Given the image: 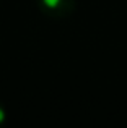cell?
I'll use <instances>...</instances> for the list:
<instances>
[{
	"label": "cell",
	"instance_id": "6da1fadb",
	"mask_svg": "<svg viewBox=\"0 0 127 128\" xmlns=\"http://www.w3.org/2000/svg\"><path fill=\"white\" fill-rule=\"evenodd\" d=\"M39 8L51 18H65L75 10V0H39Z\"/></svg>",
	"mask_w": 127,
	"mask_h": 128
},
{
	"label": "cell",
	"instance_id": "7a4b0ae2",
	"mask_svg": "<svg viewBox=\"0 0 127 128\" xmlns=\"http://www.w3.org/2000/svg\"><path fill=\"white\" fill-rule=\"evenodd\" d=\"M5 118H7V110H5V107H3L2 100H0V125L5 122Z\"/></svg>",
	"mask_w": 127,
	"mask_h": 128
}]
</instances>
